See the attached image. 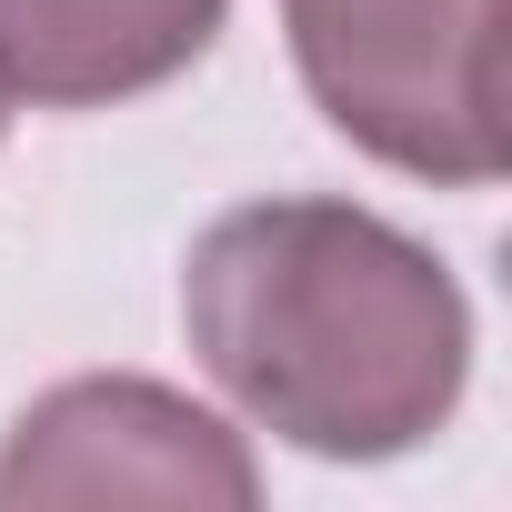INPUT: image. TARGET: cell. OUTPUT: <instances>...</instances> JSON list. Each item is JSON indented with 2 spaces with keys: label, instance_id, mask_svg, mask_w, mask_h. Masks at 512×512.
<instances>
[{
  "label": "cell",
  "instance_id": "obj_2",
  "mask_svg": "<svg viewBox=\"0 0 512 512\" xmlns=\"http://www.w3.org/2000/svg\"><path fill=\"white\" fill-rule=\"evenodd\" d=\"M502 11L512 0H282L292 61L342 141L412 181H502Z\"/></svg>",
  "mask_w": 512,
  "mask_h": 512
},
{
  "label": "cell",
  "instance_id": "obj_4",
  "mask_svg": "<svg viewBox=\"0 0 512 512\" xmlns=\"http://www.w3.org/2000/svg\"><path fill=\"white\" fill-rule=\"evenodd\" d=\"M231 0H0V81L51 111L161 91L211 51Z\"/></svg>",
  "mask_w": 512,
  "mask_h": 512
},
{
  "label": "cell",
  "instance_id": "obj_3",
  "mask_svg": "<svg viewBox=\"0 0 512 512\" xmlns=\"http://www.w3.org/2000/svg\"><path fill=\"white\" fill-rule=\"evenodd\" d=\"M21 502H262L251 452L161 382H61L0 452V512Z\"/></svg>",
  "mask_w": 512,
  "mask_h": 512
},
{
  "label": "cell",
  "instance_id": "obj_5",
  "mask_svg": "<svg viewBox=\"0 0 512 512\" xmlns=\"http://www.w3.org/2000/svg\"><path fill=\"white\" fill-rule=\"evenodd\" d=\"M0 131H11V81H0Z\"/></svg>",
  "mask_w": 512,
  "mask_h": 512
},
{
  "label": "cell",
  "instance_id": "obj_1",
  "mask_svg": "<svg viewBox=\"0 0 512 512\" xmlns=\"http://www.w3.org/2000/svg\"><path fill=\"white\" fill-rule=\"evenodd\" d=\"M211 382L322 462H392L452 422L472 312L432 251L352 201L221 211L181 272Z\"/></svg>",
  "mask_w": 512,
  "mask_h": 512
}]
</instances>
